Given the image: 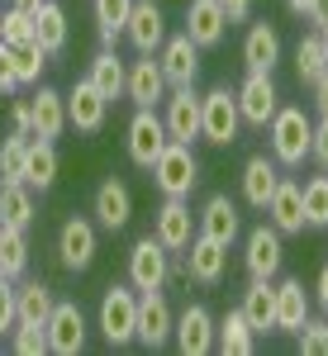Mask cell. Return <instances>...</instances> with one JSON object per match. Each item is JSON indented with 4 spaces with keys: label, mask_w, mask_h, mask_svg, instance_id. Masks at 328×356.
<instances>
[{
    "label": "cell",
    "mask_w": 328,
    "mask_h": 356,
    "mask_svg": "<svg viewBox=\"0 0 328 356\" xmlns=\"http://www.w3.org/2000/svg\"><path fill=\"white\" fill-rule=\"evenodd\" d=\"M309 138H314V119H309L300 105H281V110L272 114V124H267L272 157H276V166H286V171L304 166V157H309Z\"/></svg>",
    "instance_id": "obj_1"
},
{
    "label": "cell",
    "mask_w": 328,
    "mask_h": 356,
    "mask_svg": "<svg viewBox=\"0 0 328 356\" xmlns=\"http://www.w3.org/2000/svg\"><path fill=\"white\" fill-rule=\"evenodd\" d=\"M148 171H153V186L162 191V200H191V191L200 186V162H195L191 143H166L162 157Z\"/></svg>",
    "instance_id": "obj_2"
},
{
    "label": "cell",
    "mask_w": 328,
    "mask_h": 356,
    "mask_svg": "<svg viewBox=\"0 0 328 356\" xmlns=\"http://www.w3.org/2000/svg\"><path fill=\"white\" fill-rule=\"evenodd\" d=\"M95 328L109 347H134V328H138V290L134 285H109L100 295V314Z\"/></svg>",
    "instance_id": "obj_3"
},
{
    "label": "cell",
    "mask_w": 328,
    "mask_h": 356,
    "mask_svg": "<svg viewBox=\"0 0 328 356\" xmlns=\"http://www.w3.org/2000/svg\"><path fill=\"white\" fill-rule=\"evenodd\" d=\"M238 129H243V114H238V100L228 86H214L210 95H200V138L214 143V147H233L238 143Z\"/></svg>",
    "instance_id": "obj_4"
},
{
    "label": "cell",
    "mask_w": 328,
    "mask_h": 356,
    "mask_svg": "<svg viewBox=\"0 0 328 356\" xmlns=\"http://www.w3.org/2000/svg\"><path fill=\"white\" fill-rule=\"evenodd\" d=\"M129 285H134L138 295H143V290H166V285H171V252H166L153 233L129 247Z\"/></svg>",
    "instance_id": "obj_5"
},
{
    "label": "cell",
    "mask_w": 328,
    "mask_h": 356,
    "mask_svg": "<svg viewBox=\"0 0 328 356\" xmlns=\"http://www.w3.org/2000/svg\"><path fill=\"white\" fill-rule=\"evenodd\" d=\"M171 328H176V314L166 304L162 290H143L138 295V328H134V342L148 347V352H162L171 342Z\"/></svg>",
    "instance_id": "obj_6"
},
{
    "label": "cell",
    "mask_w": 328,
    "mask_h": 356,
    "mask_svg": "<svg viewBox=\"0 0 328 356\" xmlns=\"http://www.w3.org/2000/svg\"><path fill=\"white\" fill-rule=\"evenodd\" d=\"M43 332H48V352L53 356H81L86 352V314L77 300H57L53 314H48V323H43Z\"/></svg>",
    "instance_id": "obj_7"
},
{
    "label": "cell",
    "mask_w": 328,
    "mask_h": 356,
    "mask_svg": "<svg viewBox=\"0 0 328 356\" xmlns=\"http://www.w3.org/2000/svg\"><path fill=\"white\" fill-rule=\"evenodd\" d=\"M233 100H238L243 124H252V129H267V124H272V114L281 110V90H276L272 72H247L243 86L233 90Z\"/></svg>",
    "instance_id": "obj_8"
},
{
    "label": "cell",
    "mask_w": 328,
    "mask_h": 356,
    "mask_svg": "<svg viewBox=\"0 0 328 356\" xmlns=\"http://www.w3.org/2000/svg\"><path fill=\"white\" fill-rule=\"evenodd\" d=\"M95 252H100L95 219H86V214H72V219L57 228V261H62L67 271H86V266L95 261Z\"/></svg>",
    "instance_id": "obj_9"
},
{
    "label": "cell",
    "mask_w": 328,
    "mask_h": 356,
    "mask_svg": "<svg viewBox=\"0 0 328 356\" xmlns=\"http://www.w3.org/2000/svg\"><path fill=\"white\" fill-rule=\"evenodd\" d=\"M281 261H286V238L276 233L272 223H257V228L247 233V243H243L247 275H252V280H276Z\"/></svg>",
    "instance_id": "obj_10"
},
{
    "label": "cell",
    "mask_w": 328,
    "mask_h": 356,
    "mask_svg": "<svg viewBox=\"0 0 328 356\" xmlns=\"http://www.w3.org/2000/svg\"><path fill=\"white\" fill-rule=\"evenodd\" d=\"M157 110H162L171 143H195L200 138V95H195V86H171Z\"/></svg>",
    "instance_id": "obj_11"
},
{
    "label": "cell",
    "mask_w": 328,
    "mask_h": 356,
    "mask_svg": "<svg viewBox=\"0 0 328 356\" xmlns=\"http://www.w3.org/2000/svg\"><path fill=\"white\" fill-rule=\"evenodd\" d=\"M124 143H129V162L148 171V166L162 157V147L171 143L162 114L157 110H134V119H129V138H124Z\"/></svg>",
    "instance_id": "obj_12"
},
{
    "label": "cell",
    "mask_w": 328,
    "mask_h": 356,
    "mask_svg": "<svg viewBox=\"0 0 328 356\" xmlns=\"http://www.w3.org/2000/svg\"><path fill=\"white\" fill-rule=\"evenodd\" d=\"M157 67H162L166 86H195L200 76V48L191 43V33H166L162 48H157Z\"/></svg>",
    "instance_id": "obj_13"
},
{
    "label": "cell",
    "mask_w": 328,
    "mask_h": 356,
    "mask_svg": "<svg viewBox=\"0 0 328 356\" xmlns=\"http://www.w3.org/2000/svg\"><path fill=\"white\" fill-rule=\"evenodd\" d=\"M166 90H171V86H166L157 57L138 53V62H129V81H124V95L134 100V110H157L166 100Z\"/></svg>",
    "instance_id": "obj_14"
},
{
    "label": "cell",
    "mask_w": 328,
    "mask_h": 356,
    "mask_svg": "<svg viewBox=\"0 0 328 356\" xmlns=\"http://www.w3.org/2000/svg\"><path fill=\"white\" fill-rule=\"evenodd\" d=\"M91 214H95V228H109V233L129 228V219H134V195H129V186H124L119 176H105V181L95 186Z\"/></svg>",
    "instance_id": "obj_15"
},
{
    "label": "cell",
    "mask_w": 328,
    "mask_h": 356,
    "mask_svg": "<svg viewBox=\"0 0 328 356\" xmlns=\"http://www.w3.org/2000/svg\"><path fill=\"white\" fill-rule=\"evenodd\" d=\"M171 342H176L181 356H210L214 352V314H210L205 304H191L186 314H176Z\"/></svg>",
    "instance_id": "obj_16"
},
{
    "label": "cell",
    "mask_w": 328,
    "mask_h": 356,
    "mask_svg": "<svg viewBox=\"0 0 328 356\" xmlns=\"http://www.w3.org/2000/svg\"><path fill=\"white\" fill-rule=\"evenodd\" d=\"M105 119H109V100L81 76V81L67 90V129H77V134H100Z\"/></svg>",
    "instance_id": "obj_17"
},
{
    "label": "cell",
    "mask_w": 328,
    "mask_h": 356,
    "mask_svg": "<svg viewBox=\"0 0 328 356\" xmlns=\"http://www.w3.org/2000/svg\"><path fill=\"white\" fill-rule=\"evenodd\" d=\"M153 238L166 247V252H186L195 238V214L186 200H162L157 214H153Z\"/></svg>",
    "instance_id": "obj_18"
},
{
    "label": "cell",
    "mask_w": 328,
    "mask_h": 356,
    "mask_svg": "<svg viewBox=\"0 0 328 356\" xmlns=\"http://www.w3.org/2000/svg\"><path fill=\"white\" fill-rule=\"evenodd\" d=\"M124 38H129V48L134 53H157L166 38V15L157 0H134V10H129V24H124Z\"/></svg>",
    "instance_id": "obj_19"
},
{
    "label": "cell",
    "mask_w": 328,
    "mask_h": 356,
    "mask_svg": "<svg viewBox=\"0 0 328 356\" xmlns=\"http://www.w3.org/2000/svg\"><path fill=\"white\" fill-rule=\"evenodd\" d=\"M267 223H272L281 238H295V233H304L309 223H304V200H300V181H276L272 200H267Z\"/></svg>",
    "instance_id": "obj_20"
},
{
    "label": "cell",
    "mask_w": 328,
    "mask_h": 356,
    "mask_svg": "<svg viewBox=\"0 0 328 356\" xmlns=\"http://www.w3.org/2000/svg\"><path fill=\"white\" fill-rule=\"evenodd\" d=\"M195 233H205V238H214V243L233 247V243H238V233H243V214H238V204H233L228 195H210L205 209L195 214Z\"/></svg>",
    "instance_id": "obj_21"
},
{
    "label": "cell",
    "mask_w": 328,
    "mask_h": 356,
    "mask_svg": "<svg viewBox=\"0 0 328 356\" xmlns=\"http://www.w3.org/2000/svg\"><path fill=\"white\" fill-rule=\"evenodd\" d=\"M186 33H191L195 48H219L224 33H228V15L219 0H191L186 5Z\"/></svg>",
    "instance_id": "obj_22"
},
{
    "label": "cell",
    "mask_w": 328,
    "mask_h": 356,
    "mask_svg": "<svg viewBox=\"0 0 328 356\" xmlns=\"http://www.w3.org/2000/svg\"><path fill=\"white\" fill-rule=\"evenodd\" d=\"M186 266H191L195 285H219L224 271H228V247L214 243V238H205V233H195L191 247H186Z\"/></svg>",
    "instance_id": "obj_23"
},
{
    "label": "cell",
    "mask_w": 328,
    "mask_h": 356,
    "mask_svg": "<svg viewBox=\"0 0 328 356\" xmlns=\"http://www.w3.org/2000/svg\"><path fill=\"white\" fill-rule=\"evenodd\" d=\"M276 62H281V33H276V24H267V19L247 24L243 67L247 72H276Z\"/></svg>",
    "instance_id": "obj_24"
},
{
    "label": "cell",
    "mask_w": 328,
    "mask_h": 356,
    "mask_svg": "<svg viewBox=\"0 0 328 356\" xmlns=\"http://www.w3.org/2000/svg\"><path fill=\"white\" fill-rule=\"evenodd\" d=\"M29 110H33V138H62L67 129V95L53 86H38L29 95Z\"/></svg>",
    "instance_id": "obj_25"
},
{
    "label": "cell",
    "mask_w": 328,
    "mask_h": 356,
    "mask_svg": "<svg viewBox=\"0 0 328 356\" xmlns=\"http://www.w3.org/2000/svg\"><path fill=\"white\" fill-rule=\"evenodd\" d=\"M38 219V200L24 181H0V228H19L29 233Z\"/></svg>",
    "instance_id": "obj_26"
},
{
    "label": "cell",
    "mask_w": 328,
    "mask_h": 356,
    "mask_svg": "<svg viewBox=\"0 0 328 356\" xmlns=\"http://www.w3.org/2000/svg\"><path fill=\"white\" fill-rule=\"evenodd\" d=\"M238 309H243V318L252 323L257 337H262V332H276V285L272 280H247Z\"/></svg>",
    "instance_id": "obj_27"
},
{
    "label": "cell",
    "mask_w": 328,
    "mask_h": 356,
    "mask_svg": "<svg viewBox=\"0 0 328 356\" xmlns=\"http://www.w3.org/2000/svg\"><path fill=\"white\" fill-rule=\"evenodd\" d=\"M57 171H62V162H57L53 138H29V152H24V186H29V191H53Z\"/></svg>",
    "instance_id": "obj_28"
},
{
    "label": "cell",
    "mask_w": 328,
    "mask_h": 356,
    "mask_svg": "<svg viewBox=\"0 0 328 356\" xmlns=\"http://www.w3.org/2000/svg\"><path fill=\"white\" fill-rule=\"evenodd\" d=\"M276 181H281V166H276V157H267V152L247 157V166H243V200L252 204V209H267V200H272Z\"/></svg>",
    "instance_id": "obj_29"
},
{
    "label": "cell",
    "mask_w": 328,
    "mask_h": 356,
    "mask_svg": "<svg viewBox=\"0 0 328 356\" xmlns=\"http://www.w3.org/2000/svg\"><path fill=\"white\" fill-rule=\"evenodd\" d=\"M214 352H224V356H252L257 352V332L243 318V309H228L214 323Z\"/></svg>",
    "instance_id": "obj_30"
},
{
    "label": "cell",
    "mask_w": 328,
    "mask_h": 356,
    "mask_svg": "<svg viewBox=\"0 0 328 356\" xmlns=\"http://www.w3.org/2000/svg\"><path fill=\"white\" fill-rule=\"evenodd\" d=\"M33 38H38V48L48 57L67 53L72 29H67V10H62L57 0H43V5H38V15H33Z\"/></svg>",
    "instance_id": "obj_31"
},
{
    "label": "cell",
    "mask_w": 328,
    "mask_h": 356,
    "mask_svg": "<svg viewBox=\"0 0 328 356\" xmlns=\"http://www.w3.org/2000/svg\"><path fill=\"white\" fill-rule=\"evenodd\" d=\"M86 81L95 86L105 100H119L124 95V81H129V62L114 53V48H100L95 62H91V72H86Z\"/></svg>",
    "instance_id": "obj_32"
},
{
    "label": "cell",
    "mask_w": 328,
    "mask_h": 356,
    "mask_svg": "<svg viewBox=\"0 0 328 356\" xmlns=\"http://www.w3.org/2000/svg\"><path fill=\"white\" fill-rule=\"evenodd\" d=\"M309 318V295L300 280H281L276 285V332H300V323Z\"/></svg>",
    "instance_id": "obj_33"
},
{
    "label": "cell",
    "mask_w": 328,
    "mask_h": 356,
    "mask_svg": "<svg viewBox=\"0 0 328 356\" xmlns=\"http://www.w3.org/2000/svg\"><path fill=\"white\" fill-rule=\"evenodd\" d=\"M53 285H43V280H24V285H15V309H19V323H48V314H53Z\"/></svg>",
    "instance_id": "obj_34"
},
{
    "label": "cell",
    "mask_w": 328,
    "mask_h": 356,
    "mask_svg": "<svg viewBox=\"0 0 328 356\" xmlns=\"http://www.w3.org/2000/svg\"><path fill=\"white\" fill-rule=\"evenodd\" d=\"M24 271H29V233L0 228V275L5 280H24Z\"/></svg>",
    "instance_id": "obj_35"
},
{
    "label": "cell",
    "mask_w": 328,
    "mask_h": 356,
    "mask_svg": "<svg viewBox=\"0 0 328 356\" xmlns=\"http://www.w3.org/2000/svg\"><path fill=\"white\" fill-rule=\"evenodd\" d=\"M328 72V57H324V38H319V29L314 33H304L300 43H295V76L304 86H314L319 76Z\"/></svg>",
    "instance_id": "obj_36"
},
{
    "label": "cell",
    "mask_w": 328,
    "mask_h": 356,
    "mask_svg": "<svg viewBox=\"0 0 328 356\" xmlns=\"http://www.w3.org/2000/svg\"><path fill=\"white\" fill-rule=\"evenodd\" d=\"M129 10H134V0H95V29H100V43L105 48H114L124 38Z\"/></svg>",
    "instance_id": "obj_37"
},
{
    "label": "cell",
    "mask_w": 328,
    "mask_h": 356,
    "mask_svg": "<svg viewBox=\"0 0 328 356\" xmlns=\"http://www.w3.org/2000/svg\"><path fill=\"white\" fill-rule=\"evenodd\" d=\"M300 200H304V223H309V228H328V171L304 181Z\"/></svg>",
    "instance_id": "obj_38"
},
{
    "label": "cell",
    "mask_w": 328,
    "mask_h": 356,
    "mask_svg": "<svg viewBox=\"0 0 328 356\" xmlns=\"http://www.w3.org/2000/svg\"><path fill=\"white\" fill-rule=\"evenodd\" d=\"M43 67H48V53L38 48V38H33V43H19V48H15V76H19V86H38Z\"/></svg>",
    "instance_id": "obj_39"
},
{
    "label": "cell",
    "mask_w": 328,
    "mask_h": 356,
    "mask_svg": "<svg viewBox=\"0 0 328 356\" xmlns=\"http://www.w3.org/2000/svg\"><path fill=\"white\" fill-rule=\"evenodd\" d=\"M24 152H29L24 134H10L0 143V181H24Z\"/></svg>",
    "instance_id": "obj_40"
},
{
    "label": "cell",
    "mask_w": 328,
    "mask_h": 356,
    "mask_svg": "<svg viewBox=\"0 0 328 356\" xmlns=\"http://www.w3.org/2000/svg\"><path fill=\"white\" fill-rule=\"evenodd\" d=\"M10 347H15V356H43L48 352V332H43V323H15Z\"/></svg>",
    "instance_id": "obj_41"
},
{
    "label": "cell",
    "mask_w": 328,
    "mask_h": 356,
    "mask_svg": "<svg viewBox=\"0 0 328 356\" xmlns=\"http://www.w3.org/2000/svg\"><path fill=\"white\" fill-rule=\"evenodd\" d=\"M0 33H5V43L10 48H19V43H33V15H24V10H0Z\"/></svg>",
    "instance_id": "obj_42"
},
{
    "label": "cell",
    "mask_w": 328,
    "mask_h": 356,
    "mask_svg": "<svg viewBox=\"0 0 328 356\" xmlns=\"http://www.w3.org/2000/svg\"><path fill=\"white\" fill-rule=\"evenodd\" d=\"M295 347L304 356H328V318H304L295 332Z\"/></svg>",
    "instance_id": "obj_43"
},
{
    "label": "cell",
    "mask_w": 328,
    "mask_h": 356,
    "mask_svg": "<svg viewBox=\"0 0 328 356\" xmlns=\"http://www.w3.org/2000/svg\"><path fill=\"white\" fill-rule=\"evenodd\" d=\"M19 323V309H15V280L0 275V337H10Z\"/></svg>",
    "instance_id": "obj_44"
},
{
    "label": "cell",
    "mask_w": 328,
    "mask_h": 356,
    "mask_svg": "<svg viewBox=\"0 0 328 356\" xmlns=\"http://www.w3.org/2000/svg\"><path fill=\"white\" fill-rule=\"evenodd\" d=\"M19 90V76H15V48L0 43V95H15Z\"/></svg>",
    "instance_id": "obj_45"
},
{
    "label": "cell",
    "mask_w": 328,
    "mask_h": 356,
    "mask_svg": "<svg viewBox=\"0 0 328 356\" xmlns=\"http://www.w3.org/2000/svg\"><path fill=\"white\" fill-rule=\"evenodd\" d=\"M309 157L328 171V119L324 124H314V138H309Z\"/></svg>",
    "instance_id": "obj_46"
},
{
    "label": "cell",
    "mask_w": 328,
    "mask_h": 356,
    "mask_svg": "<svg viewBox=\"0 0 328 356\" xmlns=\"http://www.w3.org/2000/svg\"><path fill=\"white\" fill-rule=\"evenodd\" d=\"M10 119H15V134L33 138V110H29V100H15L10 105Z\"/></svg>",
    "instance_id": "obj_47"
},
{
    "label": "cell",
    "mask_w": 328,
    "mask_h": 356,
    "mask_svg": "<svg viewBox=\"0 0 328 356\" xmlns=\"http://www.w3.org/2000/svg\"><path fill=\"white\" fill-rule=\"evenodd\" d=\"M224 5V15H228V24H243L247 15H252V0H219Z\"/></svg>",
    "instance_id": "obj_48"
},
{
    "label": "cell",
    "mask_w": 328,
    "mask_h": 356,
    "mask_svg": "<svg viewBox=\"0 0 328 356\" xmlns=\"http://www.w3.org/2000/svg\"><path fill=\"white\" fill-rule=\"evenodd\" d=\"M309 90H314V110H319V114L328 119V72H324V76H319L314 86H309Z\"/></svg>",
    "instance_id": "obj_49"
},
{
    "label": "cell",
    "mask_w": 328,
    "mask_h": 356,
    "mask_svg": "<svg viewBox=\"0 0 328 356\" xmlns=\"http://www.w3.org/2000/svg\"><path fill=\"white\" fill-rule=\"evenodd\" d=\"M304 19H309V24H314V29H328V0H314Z\"/></svg>",
    "instance_id": "obj_50"
},
{
    "label": "cell",
    "mask_w": 328,
    "mask_h": 356,
    "mask_svg": "<svg viewBox=\"0 0 328 356\" xmlns=\"http://www.w3.org/2000/svg\"><path fill=\"white\" fill-rule=\"evenodd\" d=\"M314 300H319V309L328 314V266L319 271V280H314Z\"/></svg>",
    "instance_id": "obj_51"
},
{
    "label": "cell",
    "mask_w": 328,
    "mask_h": 356,
    "mask_svg": "<svg viewBox=\"0 0 328 356\" xmlns=\"http://www.w3.org/2000/svg\"><path fill=\"white\" fill-rule=\"evenodd\" d=\"M309 5H314V0H286V10H290V15H300V19L309 15Z\"/></svg>",
    "instance_id": "obj_52"
},
{
    "label": "cell",
    "mask_w": 328,
    "mask_h": 356,
    "mask_svg": "<svg viewBox=\"0 0 328 356\" xmlns=\"http://www.w3.org/2000/svg\"><path fill=\"white\" fill-rule=\"evenodd\" d=\"M10 5H15V10H24V15H38V5H43V0H10Z\"/></svg>",
    "instance_id": "obj_53"
},
{
    "label": "cell",
    "mask_w": 328,
    "mask_h": 356,
    "mask_svg": "<svg viewBox=\"0 0 328 356\" xmlns=\"http://www.w3.org/2000/svg\"><path fill=\"white\" fill-rule=\"evenodd\" d=\"M319 38H324V57H328V29H319Z\"/></svg>",
    "instance_id": "obj_54"
},
{
    "label": "cell",
    "mask_w": 328,
    "mask_h": 356,
    "mask_svg": "<svg viewBox=\"0 0 328 356\" xmlns=\"http://www.w3.org/2000/svg\"><path fill=\"white\" fill-rule=\"evenodd\" d=\"M0 43H5V33H0Z\"/></svg>",
    "instance_id": "obj_55"
}]
</instances>
